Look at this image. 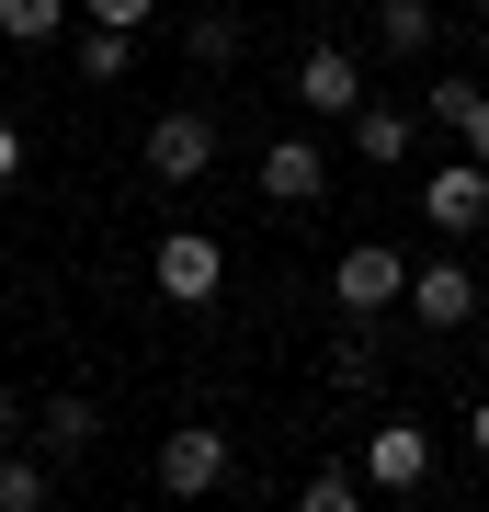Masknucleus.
Instances as JSON below:
<instances>
[{
    "instance_id": "obj_21",
    "label": "nucleus",
    "mask_w": 489,
    "mask_h": 512,
    "mask_svg": "<svg viewBox=\"0 0 489 512\" xmlns=\"http://www.w3.org/2000/svg\"><path fill=\"white\" fill-rule=\"evenodd\" d=\"M296 12H319V0H296Z\"/></svg>"
},
{
    "instance_id": "obj_15",
    "label": "nucleus",
    "mask_w": 489,
    "mask_h": 512,
    "mask_svg": "<svg viewBox=\"0 0 489 512\" xmlns=\"http://www.w3.org/2000/svg\"><path fill=\"white\" fill-rule=\"evenodd\" d=\"M126 57H137V35H126V23H80L69 69H80V80H126Z\"/></svg>"
},
{
    "instance_id": "obj_14",
    "label": "nucleus",
    "mask_w": 489,
    "mask_h": 512,
    "mask_svg": "<svg viewBox=\"0 0 489 512\" xmlns=\"http://www.w3.org/2000/svg\"><path fill=\"white\" fill-rule=\"evenodd\" d=\"M57 501V456L35 444V456H0V512H46Z\"/></svg>"
},
{
    "instance_id": "obj_4",
    "label": "nucleus",
    "mask_w": 489,
    "mask_h": 512,
    "mask_svg": "<svg viewBox=\"0 0 489 512\" xmlns=\"http://www.w3.org/2000/svg\"><path fill=\"white\" fill-rule=\"evenodd\" d=\"M228 433H217V421H171V433H160V490L171 501H205V490H228Z\"/></svg>"
},
{
    "instance_id": "obj_16",
    "label": "nucleus",
    "mask_w": 489,
    "mask_h": 512,
    "mask_svg": "<svg viewBox=\"0 0 489 512\" xmlns=\"http://www.w3.org/2000/svg\"><path fill=\"white\" fill-rule=\"evenodd\" d=\"M0 35L12 46H57L69 35V0H0Z\"/></svg>"
},
{
    "instance_id": "obj_1",
    "label": "nucleus",
    "mask_w": 489,
    "mask_h": 512,
    "mask_svg": "<svg viewBox=\"0 0 489 512\" xmlns=\"http://www.w3.org/2000/svg\"><path fill=\"white\" fill-rule=\"evenodd\" d=\"M330 308H342V319H387V308H410V262L387 251V239H353V251L330 262Z\"/></svg>"
},
{
    "instance_id": "obj_2",
    "label": "nucleus",
    "mask_w": 489,
    "mask_h": 512,
    "mask_svg": "<svg viewBox=\"0 0 489 512\" xmlns=\"http://www.w3.org/2000/svg\"><path fill=\"white\" fill-rule=\"evenodd\" d=\"M148 274H160V296H171V308H217L228 251H217V228H171L160 251H148Z\"/></svg>"
},
{
    "instance_id": "obj_6",
    "label": "nucleus",
    "mask_w": 489,
    "mask_h": 512,
    "mask_svg": "<svg viewBox=\"0 0 489 512\" xmlns=\"http://www.w3.org/2000/svg\"><path fill=\"white\" fill-rule=\"evenodd\" d=\"M421 217H433L444 239H478L489 228V160H444L433 183H421Z\"/></svg>"
},
{
    "instance_id": "obj_18",
    "label": "nucleus",
    "mask_w": 489,
    "mask_h": 512,
    "mask_svg": "<svg viewBox=\"0 0 489 512\" xmlns=\"http://www.w3.org/2000/svg\"><path fill=\"white\" fill-rule=\"evenodd\" d=\"M308 512H364V467H308Z\"/></svg>"
},
{
    "instance_id": "obj_9",
    "label": "nucleus",
    "mask_w": 489,
    "mask_h": 512,
    "mask_svg": "<svg viewBox=\"0 0 489 512\" xmlns=\"http://www.w3.org/2000/svg\"><path fill=\"white\" fill-rule=\"evenodd\" d=\"M262 194H273V205H319V194H330V148H319V137H273V148H262Z\"/></svg>"
},
{
    "instance_id": "obj_20",
    "label": "nucleus",
    "mask_w": 489,
    "mask_h": 512,
    "mask_svg": "<svg viewBox=\"0 0 489 512\" xmlns=\"http://www.w3.org/2000/svg\"><path fill=\"white\" fill-rule=\"evenodd\" d=\"M467 444H478V467H489V399H478V410H467Z\"/></svg>"
},
{
    "instance_id": "obj_10",
    "label": "nucleus",
    "mask_w": 489,
    "mask_h": 512,
    "mask_svg": "<svg viewBox=\"0 0 489 512\" xmlns=\"http://www.w3.org/2000/svg\"><path fill=\"white\" fill-rule=\"evenodd\" d=\"M91 433H103V421H91V399H80V387H57V399L35 410V444H46L57 467H69V456H91Z\"/></svg>"
},
{
    "instance_id": "obj_11",
    "label": "nucleus",
    "mask_w": 489,
    "mask_h": 512,
    "mask_svg": "<svg viewBox=\"0 0 489 512\" xmlns=\"http://www.w3.org/2000/svg\"><path fill=\"white\" fill-rule=\"evenodd\" d=\"M433 126H455V137H467V160H489V92H478V80H433Z\"/></svg>"
},
{
    "instance_id": "obj_12",
    "label": "nucleus",
    "mask_w": 489,
    "mask_h": 512,
    "mask_svg": "<svg viewBox=\"0 0 489 512\" xmlns=\"http://www.w3.org/2000/svg\"><path fill=\"white\" fill-rule=\"evenodd\" d=\"M433 35H444L433 0H376V46L387 57H433Z\"/></svg>"
},
{
    "instance_id": "obj_5",
    "label": "nucleus",
    "mask_w": 489,
    "mask_h": 512,
    "mask_svg": "<svg viewBox=\"0 0 489 512\" xmlns=\"http://www.w3.org/2000/svg\"><path fill=\"white\" fill-rule=\"evenodd\" d=\"M205 171H217V126H205V114L194 103H182V114H160V126H148V183H205Z\"/></svg>"
},
{
    "instance_id": "obj_22",
    "label": "nucleus",
    "mask_w": 489,
    "mask_h": 512,
    "mask_svg": "<svg viewBox=\"0 0 489 512\" xmlns=\"http://www.w3.org/2000/svg\"><path fill=\"white\" fill-rule=\"evenodd\" d=\"M467 12H489V0H467Z\"/></svg>"
},
{
    "instance_id": "obj_19",
    "label": "nucleus",
    "mask_w": 489,
    "mask_h": 512,
    "mask_svg": "<svg viewBox=\"0 0 489 512\" xmlns=\"http://www.w3.org/2000/svg\"><path fill=\"white\" fill-rule=\"evenodd\" d=\"M80 12H91V23H126V35H137V23L160 12V0H80Z\"/></svg>"
},
{
    "instance_id": "obj_8",
    "label": "nucleus",
    "mask_w": 489,
    "mask_h": 512,
    "mask_svg": "<svg viewBox=\"0 0 489 512\" xmlns=\"http://www.w3.org/2000/svg\"><path fill=\"white\" fill-rule=\"evenodd\" d=\"M285 80H296V103H308V114H353V103H364V57H353V46H308Z\"/></svg>"
},
{
    "instance_id": "obj_17",
    "label": "nucleus",
    "mask_w": 489,
    "mask_h": 512,
    "mask_svg": "<svg viewBox=\"0 0 489 512\" xmlns=\"http://www.w3.org/2000/svg\"><path fill=\"white\" fill-rule=\"evenodd\" d=\"M182 57H194V69H228L239 57V12H194L182 23Z\"/></svg>"
},
{
    "instance_id": "obj_13",
    "label": "nucleus",
    "mask_w": 489,
    "mask_h": 512,
    "mask_svg": "<svg viewBox=\"0 0 489 512\" xmlns=\"http://www.w3.org/2000/svg\"><path fill=\"white\" fill-rule=\"evenodd\" d=\"M353 148H364V160H410V148H421V126H410L399 103H353Z\"/></svg>"
},
{
    "instance_id": "obj_3",
    "label": "nucleus",
    "mask_w": 489,
    "mask_h": 512,
    "mask_svg": "<svg viewBox=\"0 0 489 512\" xmlns=\"http://www.w3.org/2000/svg\"><path fill=\"white\" fill-rule=\"evenodd\" d=\"M353 467H364V490H399V501H410V490H421V478H433V433H421V421H410V410H387V421H376V433H364V444H353Z\"/></svg>"
},
{
    "instance_id": "obj_7",
    "label": "nucleus",
    "mask_w": 489,
    "mask_h": 512,
    "mask_svg": "<svg viewBox=\"0 0 489 512\" xmlns=\"http://www.w3.org/2000/svg\"><path fill=\"white\" fill-rule=\"evenodd\" d=\"M410 319L421 330H467L478 319V274L467 262H410Z\"/></svg>"
}]
</instances>
